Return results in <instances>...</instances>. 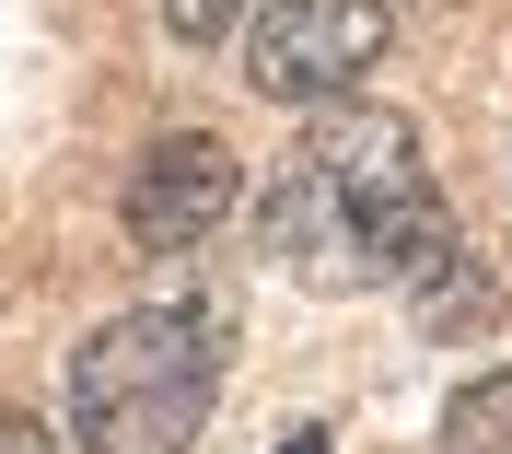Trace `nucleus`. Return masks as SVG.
<instances>
[{
  "mask_svg": "<svg viewBox=\"0 0 512 454\" xmlns=\"http://www.w3.org/2000/svg\"><path fill=\"white\" fill-rule=\"evenodd\" d=\"M501 315H512V280L489 257H443L419 280V338H489Z\"/></svg>",
  "mask_w": 512,
  "mask_h": 454,
  "instance_id": "39448f33",
  "label": "nucleus"
},
{
  "mask_svg": "<svg viewBox=\"0 0 512 454\" xmlns=\"http://www.w3.org/2000/svg\"><path fill=\"white\" fill-rule=\"evenodd\" d=\"M443 454H512V373L454 385V408H443Z\"/></svg>",
  "mask_w": 512,
  "mask_h": 454,
  "instance_id": "423d86ee",
  "label": "nucleus"
},
{
  "mask_svg": "<svg viewBox=\"0 0 512 454\" xmlns=\"http://www.w3.org/2000/svg\"><path fill=\"white\" fill-rule=\"evenodd\" d=\"M152 12H163V24H175V35H187V47H222V35H233V12H245V0H152Z\"/></svg>",
  "mask_w": 512,
  "mask_h": 454,
  "instance_id": "0eeeda50",
  "label": "nucleus"
},
{
  "mask_svg": "<svg viewBox=\"0 0 512 454\" xmlns=\"http://www.w3.org/2000/svg\"><path fill=\"white\" fill-rule=\"evenodd\" d=\"M0 454H70V443L35 420V408H0Z\"/></svg>",
  "mask_w": 512,
  "mask_h": 454,
  "instance_id": "6e6552de",
  "label": "nucleus"
},
{
  "mask_svg": "<svg viewBox=\"0 0 512 454\" xmlns=\"http://www.w3.org/2000/svg\"><path fill=\"white\" fill-rule=\"evenodd\" d=\"M210 385H222V315L140 303L70 350V431L94 454H187L210 420Z\"/></svg>",
  "mask_w": 512,
  "mask_h": 454,
  "instance_id": "f03ea898",
  "label": "nucleus"
},
{
  "mask_svg": "<svg viewBox=\"0 0 512 454\" xmlns=\"http://www.w3.org/2000/svg\"><path fill=\"white\" fill-rule=\"evenodd\" d=\"M256 233L315 292H396V280H431L454 257V210L419 163V129L384 105H326L303 152L268 175Z\"/></svg>",
  "mask_w": 512,
  "mask_h": 454,
  "instance_id": "f257e3e1",
  "label": "nucleus"
},
{
  "mask_svg": "<svg viewBox=\"0 0 512 454\" xmlns=\"http://www.w3.org/2000/svg\"><path fill=\"white\" fill-rule=\"evenodd\" d=\"M384 47H396L384 0H268L256 35H245V82L280 94V105H338Z\"/></svg>",
  "mask_w": 512,
  "mask_h": 454,
  "instance_id": "7ed1b4c3",
  "label": "nucleus"
},
{
  "mask_svg": "<svg viewBox=\"0 0 512 454\" xmlns=\"http://www.w3.org/2000/svg\"><path fill=\"white\" fill-rule=\"evenodd\" d=\"M280 454H326V431H291V443H280Z\"/></svg>",
  "mask_w": 512,
  "mask_h": 454,
  "instance_id": "1a4fd4ad",
  "label": "nucleus"
},
{
  "mask_svg": "<svg viewBox=\"0 0 512 454\" xmlns=\"http://www.w3.org/2000/svg\"><path fill=\"white\" fill-rule=\"evenodd\" d=\"M233 198H245L233 140L175 129V140H152V152H140V175H128V233H140L152 257H187V245H210V233L233 222Z\"/></svg>",
  "mask_w": 512,
  "mask_h": 454,
  "instance_id": "20e7f679",
  "label": "nucleus"
}]
</instances>
